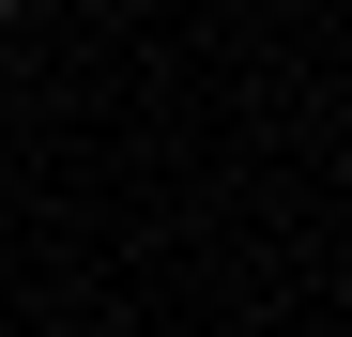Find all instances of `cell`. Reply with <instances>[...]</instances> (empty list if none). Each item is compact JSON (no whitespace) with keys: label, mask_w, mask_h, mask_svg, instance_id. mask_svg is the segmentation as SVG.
<instances>
[{"label":"cell","mask_w":352,"mask_h":337,"mask_svg":"<svg viewBox=\"0 0 352 337\" xmlns=\"http://www.w3.org/2000/svg\"><path fill=\"white\" fill-rule=\"evenodd\" d=\"M16 16H31V0H0V31H16Z\"/></svg>","instance_id":"1"}]
</instances>
